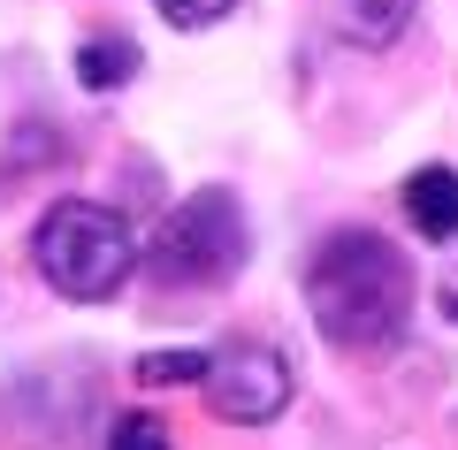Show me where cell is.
Segmentation results:
<instances>
[{
    "instance_id": "1",
    "label": "cell",
    "mask_w": 458,
    "mask_h": 450,
    "mask_svg": "<svg viewBox=\"0 0 458 450\" xmlns=\"http://www.w3.org/2000/svg\"><path fill=\"white\" fill-rule=\"evenodd\" d=\"M306 306L336 352H397L412 328V267L382 229H336L306 259Z\"/></svg>"
},
{
    "instance_id": "2",
    "label": "cell",
    "mask_w": 458,
    "mask_h": 450,
    "mask_svg": "<svg viewBox=\"0 0 458 450\" xmlns=\"http://www.w3.org/2000/svg\"><path fill=\"white\" fill-rule=\"evenodd\" d=\"M31 259H38V275H47V290H62L77 306H99V298H114V290L131 283L138 237H131V222L114 207H99V199H54V207L38 214V229H31Z\"/></svg>"
},
{
    "instance_id": "3",
    "label": "cell",
    "mask_w": 458,
    "mask_h": 450,
    "mask_svg": "<svg viewBox=\"0 0 458 450\" xmlns=\"http://www.w3.org/2000/svg\"><path fill=\"white\" fill-rule=\"evenodd\" d=\"M146 267H153V283H168V290L229 283V275L245 267V207H237V191L199 183L191 199H176L168 222L153 229V244H146Z\"/></svg>"
},
{
    "instance_id": "4",
    "label": "cell",
    "mask_w": 458,
    "mask_h": 450,
    "mask_svg": "<svg viewBox=\"0 0 458 450\" xmlns=\"http://www.w3.org/2000/svg\"><path fill=\"white\" fill-rule=\"evenodd\" d=\"M207 404L222 420H237V428H267V420L291 404V359H283L276 344H260V336L222 344L214 367H207Z\"/></svg>"
},
{
    "instance_id": "5",
    "label": "cell",
    "mask_w": 458,
    "mask_h": 450,
    "mask_svg": "<svg viewBox=\"0 0 458 450\" xmlns=\"http://www.w3.org/2000/svg\"><path fill=\"white\" fill-rule=\"evenodd\" d=\"M412 8H420V0H321L328 31H336L344 47H360V54H390L397 38H405Z\"/></svg>"
},
{
    "instance_id": "6",
    "label": "cell",
    "mask_w": 458,
    "mask_h": 450,
    "mask_svg": "<svg viewBox=\"0 0 458 450\" xmlns=\"http://www.w3.org/2000/svg\"><path fill=\"white\" fill-rule=\"evenodd\" d=\"M405 222L428 244L458 237V168H412L405 176Z\"/></svg>"
},
{
    "instance_id": "7",
    "label": "cell",
    "mask_w": 458,
    "mask_h": 450,
    "mask_svg": "<svg viewBox=\"0 0 458 450\" xmlns=\"http://www.w3.org/2000/svg\"><path fill=\"white\" fill-rule=\"evenodd\" d=\"M138 77V47L131 38H84L77 47V84L84 92H123Z\"/></svg>"
},
{
    "instance_id": "8",
    "label": "cell",
    "mask_w": 458,
    "mask_h": 450,
    "mask_svg": "<svg viewBox=\"0 0 458 450\" xmlns=\"http://www.w3.org/2000/svg\"><path fill=\"white\" fill-rule=\"evenodd\" d=\"M214 352H146L138 359V389H199Z\"/></svg>"
},
{
    "instance_id": "9",
    "label": "cell",
    "mask_w": 458,
    "mask_h": 450,
    "mask_svg": "<svg viewBox=\"0 0 458 450\" xmlns=\"http://www.w3.org/2000/svg\"><path fill=\"white\" fill-rule=\"evenodd\" d=\"M237 0H161V23L168 31H214Z\"/></svg>"
},
{
    "instance_id": "10",
    "label": "cell",
    "mask_w": 458,
    "mask_h": 450,
    "mask_svg": "<svg viewBox=\"0 0 458 450\" xmlns=\"http://www.w3.org/2000/svg\"><path fill=\"white\" fill-rule=\"evenodd\" d=\"M107 450H168V428H161L153 412H123V420L107 428Z\"/></svg>"
},
{
    "instance_id": "11",
    "label": "cell",
    "mask_w": 458,
    "mask_h": 450,
    "mask_svg": "<svg viewBox=\"0 0 458 450\" xmlns=\"http://www.w3.org/2000/svg\"><path fill=\"white\" fill-rule=\"evenodd\" d=\"M443 306H451V321H458V283H451V290H443Z\"/></svg>"
}]
</instances>
